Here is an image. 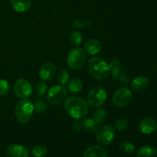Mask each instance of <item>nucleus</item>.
<instances>
[{"label": "nucleus", "instance_id": "obj_13", "mask_svg": "<svg viewBox=\"0 0 157 157\" xmlns=\"http://www.w3.org/2000/svg\"><path fill=\"white\" fill-rule=\"evenodd\" d=\"M109 67H110V73H111L112 77L114 79L119 80L123 75H125V70L121 66V62L117 59H112L109 62Z\"/></svg>", "mask_w": 157, "mask_h": 157}, {"label": "nucleus", "instance_id": "obj_6", "mask_svg": "<svg viewBox=\"0 0 157 157\" xmlns=\"http://www.w3.org/2000/svg\"><path fill=\"white\" fill-rule=\"evenodd\" d=\"M67 89L63 85H56L48 90L47 101L51 104H59L67 99Z\"/></svg>", "mask_w": 157, "mask_h": 157}, {"label": "nucleus", "instance_id": "obj_28", "mask_svg": "<svg viewBox=\"0 0 157 157\" xmlns=\"http://www.w3.org/2000/svg\"><path fill=\"white\" fill-rule=\"evenodd\" d=\"M47 84L44 82H43V81H40V82L37 84L36 87H35V92H36V94L38 96H44L46 94V92H47Z\"/></svg>", "mask_w": 157, "mask_h": 157}, {"label": "nucleus", "instance_id": "obj_23", "mask_svg": "<svg viewBox=\"0 0 157 157\" xmlns=\"http://www.w3.org/2000/svg\"><path fill=\"white\" fill-rule=\"evenodd\" d=\"M47 153L48 149L44 145H37L32 150V154L35 157H44Z\"/></svg>", "mask_w": 157, "mask_h": 157}, {"label": "nucleus", "instance_id": "obj_14", "mask_svg": "<svg viewBox=\"0 0 157 157\" xmlns=\"http://www.w3.org/2000/svg\"><path fill=\"white\" fill-rule=\"evenodd\" d=\"M107 150L101 146H91L84 151L83 157H107Z\"/></svg>", "mask_w": 157, "mask_h": 157}, {"label": "nucleus", "instance_id": "obj_31", "mask_svg": "<svg viewBox=\"0 0 157 157\" xmlns=\"http://www.w3.org/2000/svg\"><path fill=\"white\" fill-rule=\"evenodd\" d=\"M118 81H120V84H121V86H123L124 87H126L129 84V82H130V79H129L128 76L127 75H124L120 78Z\"/></svg>", "mask_w": 157, "mask_h": 157}, {"label": "nucleus", "instance_id": "obj_12", "mask_svg": "<svg viewBox=\"0 0 157 157\" xmlns=\"http://www.w3.org/2000/svg\"><path fill=\"white\" fill-rule=\"evenodd\" d=\"M139 128L144 134H151L157 130V122L153 118H144L140 122Z\"/></svg>", "mask_w": 157, "mask_h": 157}, {"label": "nucleus", "instance_id": "obj_30", "mask_svg": "<svg viewBox=\"0 0 157 157\" xmlns=\"http://www.w3.org/2000/svg\"><path fill=\"white\" fill-rule=\"evenodd\" d=\"M72 127L76 132H80L83 129V121L81 119H75L72 124Z\"/></svg>", "mask_w": 157, "mask_h": 157}, {"label": "nucleus", "instance_id": "obj_19", "mask_svg": "<svg viewBox=\"0 0 157 157\" xmlns=\"http://www.w3.org/2000/svg\"><path fill=\"white\" fill-rule=\"evenodd\" d=\"M84 87V83L79 78H73L67 84V89L71 93H78L81 91Z\"/></svg>", "mask_w": 157, "mask_h": 157}, {"label": "nucleus", "instance_id": "obj_7", "mask_svg": "<svg viewBox=\"0 0 157 157\" xmlns=\"http://www.w3.org/2000/svg\"><path fill=\"white\" fill-rule=\"evenodd\" d=\"M96 137L98 142L101 146H108L113 142L115 138V130L109 125H104L98 127L97 130Z\"/></svg>", "mask_w": 157, "mask_h": 157}, {"label": "nucleus", "instance_id": "obj_1", "mask_svg": "<svg viewBox=\"0 0 157 157\" xmlns=\"http://www.w3.org/2000/svg\"><path fill=\"white\" fill-rule=\"evenodd\" d=\"M64 109L66 113L71 117L82 119L88 113L89 106L84 99L74 96L67 98L64 101Z\"/></svg>", "mask_w": 157, "mask_h": 157}, {"label": "nucleus", "instance_id": "obj_32", "mask_svg": "<svg viewBox=\"0 0 157 157\" xmlns=\"http://www.w3.org/2000/svg\"><path fill=\"white\" fill-rule=\"evenodd\" d=\"M86 25V23L84 21H82L81 20H75L72 23V27L74 29H81V28L84 27Z\"/></svg>", "mask_w": 157, "mask_h": 157}, {"label": "nucleus", "instance_id": "obj_3", "mask_svg": "<svg viewBox=\"0 0 157 157\" xmlns=\"http://www.w3.org/2000/svg\"><path fill=\"white\" fill-rule=\"evenodd\" d=\"M34 111L33 103L27 99L21 100L15 106V117L21 124H26L29 122Z\"/></svg>", "mask_w": 157, "mask_h": 157}, {"label": "nucleus", "instance_id": "obj_10", "mask_svg": "<svg viewBox=\"0 0 157 157\" xmlns=\"http://www.w3.org/2000/svg\"><path fill=\"white\" fill-rule=\"evenodd\" d=\"M56 66L52 62L44 63L39 71V76L41 80L45 81H51L54 78L56 74Z\"/></svg>", "mask_w": 157, "mask_h": 157}, {"label": "nucleus", "instance_id": "obj_24", "mask_svg": "<svg viewBox=\"0 0 157 157\" xmlns=\"http://www.w3.org/2000/svg\"><path fill=\"white\" fill-rule=\"evenodd\" d=\"M70 80V74L67 70H61L57 75V81L59 84H64Z\"/></svg>", "mask_w": 157, "mask_h": 157}, {"label": "nucleus", "instance_id": "obj_15", "mask_svg": "<svg viewBox=\"0 0 157 157\" xmlns=\"http://www.w3.org/2000/svg\"><path fill=\"white\" fill-rule=\"evenodd\" d=\"M84 50L85 52L90 55H94L100 53L102 50V45L98 40L90 39L87 40L84 45Z\"/></svg>", "mask_w": 157, "mask_h": 157}, {"label": "nucleus", "instance_id": "obj_27", "mask_svg": "<svg viewBox=\"0 0 157 157\" xmlns=\"http://www.w3.org/2000/svg\"><path fill=\"white\" fill-rule=\"evenodd\" d=\"M129 123L128 121L125 118H120V119L117 120L116 122H115L114 127L115 129H117V130H124L128 127Z\"/></svg>", "mask_w": 157, "mask_h": 157}, {"label": "nucleus", "instance_id": "obj_21", "mask_svg": "<svg viewBox=\"0 0 157 157\" xmlns=\"http://www.w3.org/2000/svg\"><path fill=\"white\" fill-rule=\"evenodd\" d=\"M107 112L104 109H98L94 113V121L98 124L104 123L107 120Z\"/></svg>", "mask_w": 157, "mask_h": 157}, {"label": "nucleus", "instance_id": "obj_29", "mask_svg": "<svg viewBox=\"0 0 157 157\" xmlns=\"http://www.w3.org/2000/svg\"><path fill=\"white\" fill-rule=\"evenodd\" d=\"M10 90V85L7 81L0 79V97L6 95Z\"/></svg>", "mask_w": 157, "mask_h": 157}, {"label": "nucleus", "instance_id": "obj_11", "mask_svg": "<svg viewBox=\"0 0 157 157\" xmlns=\"http://www.w3.org/2000/svg\"><path fill=\"white\" fill-rule=\"evenodd\" d=\"M6 153L8 157H29V152L25 146L12 144L7 147Z\"/></svg>", "mask_w": 157, "mask_h": 157}, {"label": "nucleus", "instance_id": "obj_8", "mask_svg": "<svg viewBox=\"0 0 157 157\" xmlns=\"http://www.w3.org/2000/svg\"><path fill=\"white\" fill-rule=\"evenodd\" d=\"M133 100V94L130 89L127 87H122L117 90L113 95V104L117 107H124L131 103Z\"/></svg>", "mask_w": 157, "mask_h": 157}, {"label": "nucleus", "instance_id": "obj_26", "mask_svg": "<svg viewBox=\"0 0 157 157\" xmlns=\"http://www.w3.org/2000/svg\"><path fill=\"white\" fill-rule=\"evenodd\" d=\"M120 149L126 153H132L135 150V147L128 141H123L120 144Z\"/></svg>", "mask_w": 157, "mask_h": 157}, {"label": "nucleus", "instance_id": "obj_17", "mask_svg": "<svg viewBox=\"0 0 157 157\" xmlns=\"http://www.w3.org/2000/svg\"><path fill=\"white\" fill-rule=\"evenodd\" d=\"M31 0H11V5L17 12H25L31 7Z\"/></svg>", "mask_w": 157, "mask_h": 157}, {"label": "nucleus", "instance_id": "obj_16", "mask_svg": "<svg viewBox=\"0 0 157 157\" xmlns=\"http://www.w3.org/2000/svg\"><path fill=\"white\" fill-rule=\"evenodd\" d=\"M149 85V80L147 77L139 76L135 78L132 81L130 87L134 91H142L145 90Z\"/></svg>", "mask_w": 157, "mask_h": 157}, {"label": "nucleus", "instance_id": "obj_20", "mask_svg": "<svg viewBox=\"0 0 157 157\" xmlns=\"http://www.w3.org/2000/svg\"><path fill=\"white\" fill-rule=\"evenodd\" d=\"M83 129L88 133H95L98 129V124L94 121V119L87 118L83 121Z\"/></svg>", "mask_w": 157, "mask_h": 157}, {"label": "nucleus", "instance_id": "obj_25", "mask_svg": "<svg viewBox=\"0 0 157 157\" xmlns=\"http://www.w3.org/2000/svg\"><path fill=\"white\" fill-rule=\"evenodd\" d=\"M34 105V110L37 113H44L47 110V104L42 100H35Z\"/></svg>", "mask_w": 157, "mask_h": 157}, {"label": "nucleus", "instance_id": "obj_2", "mask_svg": "<svg viewBox=\"0 0 157 157\" xmlns=\"http://www.w3.org/2000/svg\"><path fill=\"white\" fill-rule=\"evenodd\" d=\"M87 68L90 75L97 80H104L110 75L109 64L99 57H94L88 61Z\"/></svg>", "mask_w": 157, "mask_h": 157}, {"label": "nucleus", "instance_id": "obj_9", "mask_svg": "<svg viewBox=\"0 0 157 157\" xmlns=\"http://www.w3.org/2000/svg\"><path fill=\"white\" fill-rule=\"evenodd\" d=\"M14 91L15 94L21 99H27L32 95L33 88L28 80L24 78H20L15 81L14 84Z\"/></svg>", "mask_w": 157, "mask_h": 157}, {"label": "nucleus", "instance_id": "obj_18", "mask_svg": "<svg viewBox=\"0 0 157 157\" xmlns=\"http://www.w3.org/2000/svg\"><path fill=\"white\" fill-rule=\"evenodd\" d=\"M136 156L137 157H157V150L150 146H144L139 149Z\"/></svg>", "mask_w": 157, "mask_h": 157}, {"label": "nucleus", "instance_id": "obj_4", "mask_svg": "<svg viewBox=\"0 0 157 157\" xmlns=\"http://www.w3.org/2000/svg\"><path fill=\"white\" fill-rule=\"evenodd\" d=\"M107 98V95L105 89L101 86H96L90 89L87 94V104L94 108L101 107L105 104Z\"/></svg>", "mask_w": 157, "mask_h": 157}, {"label": "nucleus", "instance_id": "obj_22", "mask_svg": "<svg viewBox=\"0 0 157 157\" xmlns=\"http://www.w3.org/2000/svg\"><path fill=\"white\" fill-rule=\"evenodd\" d=\"M70 41L75 47H78L83 41L82 34L78 31H74L70 35Z\"/></svg>", "mask_w": 157, "mask_h": 157}, {"label": "nucleus", "instance_id": "obj_5", "mask_svg": "<svg viewBox=\"0 0 157 157\" xmlns=\"http://www.w3.org/2000/svg\"><path fill=\"white\" fill-rule=\"evenodd\" d=\"M85 51L81 48L76 47L69 52L67 58V65L74 70L82 68L86 63Z\"/></svg>", "mask_w": 157, "mask_h": 157}]
</instances>
